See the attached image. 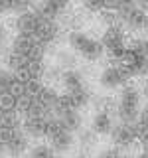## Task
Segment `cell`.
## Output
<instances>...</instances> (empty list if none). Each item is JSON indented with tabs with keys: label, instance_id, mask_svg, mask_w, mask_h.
I'll use <instances>...</instances> for the list:
<instances>
[{
	"label": "cell",
	"instance_id": "5b68a950",
	"mask_svg": "<svg viewBox=\"0 0 148 158\" xmlns=\"http://www.w3.org/2000/svg\"><path fill=\"white\" fill-rule=\"evenodd\" d=\"M0 144L8 154L20 156L28 148V138L22 128H8V131H0Z\"/></svg>",
	"mask_w": 148,
	"mask_h": 158
},
{
	"label": "cell",
	"instance_id": "ba28073f",
	"mask_svg": "<svg viewBox=\"0 0 148 158\" xmlns=\"http://www.w3.org/2000/svg\"><path fill=\"white\" fill-rule=\"evenodd\" d=\"M128 73L126 69L121 65V63H113V65H107L101 73V85L107 87V89H117V87H122L125 83L128 81Z\"/></svg>",
	"mask_w": 148,
	"mask_h": 158
},
{
	"label": "cell",
	"instance_id": "9a60e30c",
	"mask_svg": "<svg viewBox=\"0 0 148 158\" xmlns=\"http://www.w3.org/2000/svg\"><path fill=\"white\" fill-rule=\"evenodd\" d=\"M28 158H57L56 150L49 144H38L28 152Z\"/></svg>",
	"mask_w": 148,
	"mask_h": 158
},
{
	"label": "cell",
	"instance_id": "30bf717a",
	"mask_svg": "<svg viewBox=\"0 0 148 158\" xmlns=\"http://www.w3.org/2000/svg\"><path fill=\"white\" fill-rule=\"evenodd\" d=\"M113 127H115L113 125V117L107 109H101V111L95 113L93 123H91V131L95 132V135H111Z\"/></svg>",
	"mask_w": 148,
	"mask_h": 158
},
{
	"label": "cell",
	"instance_id": "3957f363",
	"mask_svg": "<svg viewBox=\"0 0 148 158\" xmlns=\"http://www.w3.org/2000/svg\"><path fill=\"white\" fill-rule=\"evenodd\" d=\"M67 42H69V46H71L73 52H77L79 56L83 59H87V61H97V59L103 56L101 42H97L95 38L87 36L85 32H79V30L69 32Z\"/></svg>",
	"mask_w": 148,
	"mask_h": 158
},
{
	"label": "cell",
	"instance_id": "7c38bea8",
	"mask_svg": "<svg viewBox=\"0 0 148 158\" xmlns=\"http://www.w3.org/2000/svg\"><path fill=\"white\" fill-rule=\"evenodd\" d=\"M63 87H65L67 93L79 91V89H85L81 71H77V69H65V71H63Z\"/></svg>",
	"mask_w": 148,
	"mask_h": 158
},
{
	"label": "cell",
	"instance_id": "7a4b0ae2",
	"mask_svg": "<svg viewBox=\"0 0 148 158\" xmlns=\"http://www.w3.org/2000/svg\"><path fill=\"white\" fill-rule=\"evenodd\" d=\"M140 91L134 85H125L118 97V105H117V117L121 118V123H128L134 125L140 117Z\"/></svg>",
	"mask_w": 148,
	"mask_h": 158
},
{
	"label": "cell",
	"instance_id": "cb8c5ba5",
	"mask_svg": "<svg viewBox=\"0 0 148 158\" xmlns=\"http://www.w3.org/2000/svg\"><path fill=\"white\" fill-rule=\"evenodd\" d=\"M0 152H2V144H0Z\"/></svg>",
	"mask_w": 148,
	"mask_h": 158
},
{
	"label": "cell",
	"instance_id": "ffe728a7",
	"mask_svg": "<svg viewBox=\"0 0 148 158\" xmlns=\"http://www.w3.org/2000/svg\"><path fill=\"white\" fill-rule=\"evenodd\" d=\"M142 93H144V97L148 99V79H146V83H144V87H142Z\"/></svg>",
	"mask_w": 148,
	"mask_h": 158
},
{
	"label": "cell",
	"instance_id": "8992f818",
	"mask_svg": "<svg viewBox=\"0 0 148 158\" xmlns=\"http://www.w3.org/2000/svg\"><path fill=\"white\" fill-rule=\"evenodd\" d=\"M53 117H56L57 125L67 132L79 131V127H81V115H79V111L73 107H67L65 103H61V99H59V105L53 111Z\"/></svg>",
	"mask_w": 148,
	"mask_h": 158
},
{
	"label": "cell",
	"instance_id": "5bb4252c",
	"mask_svg": "<svg viewBox=\"0 0 148 158\" xmlns=\"http://www.w3.org/2000/svg\"><path fill=\"white\" fill-rule=\"evenodd\" d=\"M136 127H138V135H140V144L144 148V152H148V107L144 111H140V117L136 121Z\"/></svg>",
	"mask_w": 148,
	"mask_h": 158
},
{
	"label": "cell",
	"instance_id": "9c48e42d",
	"mask_svg": "<svg viewBox=\"0 0 148 158\" xmlns=\"http://www.w3.org/2000/svg\"><path fill=\"white\" fill-rule=\"evenodd\" d=\"M51 117L53 115H47V117H26V121H24V135L36 136V138L46 136Z\"/></svg>",
	"mask_w": 148,
	"mask_h": 158
},
{
	"label": "cell",
	"instance_id": "44dd1931",
	"mask_svg": "<svg viewBox=\"0 0 148 158\" xmlns=\"http://www.w3.org/2000/svg\"><path fill=\"white\" fill-rule=\"evenodd\" d=\"M136 158H148V152H144V150H142V152H140V154H138Z\"/></svg>",
	"mask_w": 148,
	"mask_h": 158
},
{
	"label": "cell",
	"instance_id": "8fae6325",
	"mask_svg": "<svg viewBox=\"0 0 148 158\" xmlns=\"http://www.w3.org/2000/svg\"><path fill=\"white\" fill-rule=\"evenodd\" d=\"M20 83V77L14 71H8V69H0V101L4 97L16 95V87Z\"/></svg>",
	"mask_w": 148,
	"mask_h": 158
},
{
	"label": "cell",
	"instance_id": "e0dca14e",
	"mask_svg": "<svg viewBox=\"0 0 148 158\" xmlns=\"http://www.w3.org/2000/svg\"><path fill=\"white\" fill-rule=\"evenodd\" d=\"M79 142H81V146L91 148L93 144H95V132H93V131H85V132H81V138H79Z\"/></svg>",
	"mask_w": 148,
	"mask_h": 158
},
{
	"label": "cell",
	"instance_id": "6da1fadb",
	"mask_svg": "<svg viewBox=\"0 0 148 158\" xmlns=\"http://www.w3.org/2000/svg\"><path fill=\"white\" fill-rule=\"evenodd\" d=\"M16 32L18 36L36 40L39 46H49L57 38V24L47 20L39 10H24L16 18Z\"/></svg>",
	"mask_w": 148,
	"mask_h": 158
},
{
	"label": "cell",
	"instance_id": "603a6c76",
	"mask_svg": "<svg viewBox=\"0 0 148 158\" xmlns=\"http://www.w3.org/2000/svg\"><path fill=\"white\" fill-rule=\"evenodd\" d=\"M144 40H146V46H148V38H144Z\"/></svg>",
	"mask_w": 148,
	"mask_h": 158
},
{
	"label": "cell",
	"instance_id": "ac0fdd59",
	"mask_svg": "<svg viewBox=\"0 0 148 158\" xmlns=\"http://www.w3.org/2000/svg\"><path fill=\"white\" fill-rule=\"evenodd\" d=\"M97 158H126V156L122 154L118 148H107V150H103Z\"/></svg>",
	"mask_w": 148,
	"mask_h": 158
},
{
	"label": "cell",
	"instance_id": "4fadbf2b",
	"mask_svg": "<svg viewBox=\"0 0 148 158\" xmlns=\"http://www.w3.org/2000/svg\"><path fill=\"white\" fill-rule=\"evenodd\" d=\"M65 8H67L65 2H46V4L39 6V12H42L47 20H53V22H56V18L61 16V14L65 12Z\"/></svg>",
	"mask_w": 148,
	"mask_h": 158
},
{
	"label": "cell",
	"instance_id": "d6986e66",
	"mask_svg": "<svg viewBox=\"0 0 148 158\" xmlns=\"http://www.w3.org/2000/svg\"><path fill=\"white\" fill-rule=\"evenodd\" d=\"M111 4H107V2H89L87 4V8H91V10H95V12H101V10H107Z\"/></svg>",
	"mask_w": 148,
	"mask_h": 158
},
{
	"label": "cell",
	"instance_id": "277c9868",
	"mask_svg": "<svg viewBox=\"0 0 148 158\" xmlns=\"http://www.w3.org/2000/svg\"><path fill=\"white\" fill-rule=\"evenodd\" d=\"M101 46H103V52H107V53H111L113 57L121 59L122 53L128 49L125 30L118 26V24H109V28L105 30V34H103Z\"/></svg>",
	"mask_w": 148,
	"mask_h": 158
},
{
	"label": "cell",
	"instance_id": "7402d4cb",
	"mask_svg": "<svg viewBox=\"0 0 148 158\" xmlns=\"http://www.w3.org/2000/svg\"><path fill=\"white\" fill-rule=\"evenodd\" d=\"M79 158H89V156H79Z\"/></svg>",
	"mask_w": 148,
	"mask_h": 158
},
{
	"label": "cell",
	"instance_id": "2e32d148",
	"mask_svg": "<svg viewBox=\"0 0 148 158\" xmlns=\"http://www.w3.org/2000/svg\"><path fill=\"white\" fill-rule=\"evenodd\" d=\"M28 8L26 2H0V14H8V12H20Z\"/></svg>",
	"mask_w": 148,
	"mask_h": 158
},
{
	"label": "cell",
	"instance_id": "52a82bcc",
	"mask_svg": "<svg viewBox=\"0 0 148 158\" xmlns=\"http://www.w3.org/2000/svg\"><path fill=\"white\" fill-rule=\"evenodd\" d=\"M111 136H113V142L117 144V148H128V146H132L138 138H140L136 123H134V125H128V123H118V125L113 127Z\"/></svg>",
	"mask_w": 148,
	"mask_h": 158
}]
</instances>
